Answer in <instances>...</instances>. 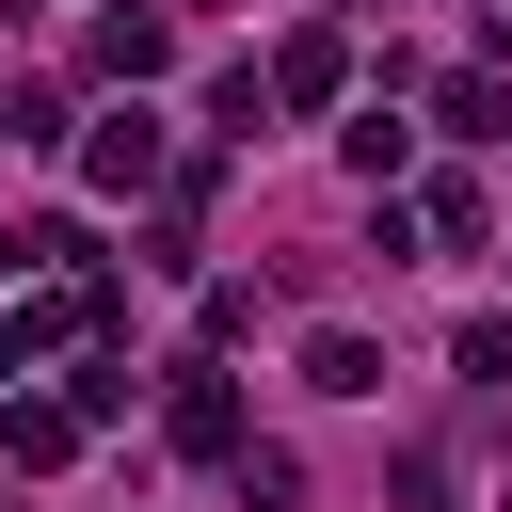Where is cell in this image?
<instances>
[{"label": "cell", "mask_w": 512, "mask_h": 512, "mask_svg": "<svg viewBox=\"0 0 512 512\" xmlns=\"http://www.w3.org/2000/svg\"><path fill=\"white\" fill-rule=\"evenodd\" d=\"M32 352H48V320H16V304H0V400H16V368H32Z\"/></svg>", "instance_id": "12"}, {"label": "cell", "mask_w": 512, "mask_h": 512, "mask_svg": "<svg viewBox=\"0 0 512 512\" xmlns=\"http://www.w3.org/2000/svg\"><path fill=\"white\" fill-rule=\"evenodd\" d=\"M432 128H448V144H496V128H512V80H496V64L432 80Z\"/></svg>", "instance_id": "7"}, {"label": "cell", "mask_w": 512, "mask_h": 512, "mask_svg": "<svg viewBox=\"0 0 512 512\" xmlns=\"http://www.w3.org/2000/svg\"><path fill=\"white\" fill-rule=\"evenodd\" d=\"M336 160H352V176H400V160H416V128H400V112H352V128H336Z\"/></svg>", "instance_id": "9"}, {"label": "cell", "mask_w": 512, "mask_h": 512, "mask_svg": "<svg viewBox=\"0 0 512 512\" xmlns=\"http://www.w3.org/2000/svg\"><path fill=\"white\" fill-rule=\"evenodd\" d=\"M256 96H272V112H336V96H352V32H288Z\"/></svg>", "instance_id": "4"}, {"label": "cell", "mask_w": 512, "mask_h": 512, "mask_svg": "<svg viewBox=\"0 0 512 512\" xmlns=\"http://www.w3.org/2000/svg\"><path fill=\"white\" fill-rule=\"evenodd\" d=\"M384 496H400V512H464V480H448V448H400V464H384Z\"/></svg>", "instance_id": "10"}, {"label": "cell", "mask_w": 512, "mask_h": 512, "mask_svg": "<svg viewBox=\"0 0 512 512\" xmlns=\"http://www.w3.org/2000/svg\"><path fill=\"white\" fill-rule=\"evenodd\" d=\"M400 224H416V240H448V256H480V240H496V208H480V176H432V192H416Z\"/></svg>", "instance_id": "8"}, {"label": "cell", "mask_w": 512, "mask_h": 512, "mask_svg": "<svg viewBox=\"0 0 512 512\" xmlns=\"http://www.w3.org/2000/svg\"><path fill=\"white\" fill-rule=\"evenodd\" d=\"M0 464H32V480L80 464V400H64V384H16V400H0Z\"/></svg>", "instance_id": "5"}, {"label": "cell", "mask_w": 512, "mask_h": 512, "mask_svg": "<svg viewBox=\"0 0 512 512\" xmlns=\"http://www.w3.org/2000/svg\"><path fill=\"white\" fill-rule=\"evenodd\" d=\"M304 400H384V336L320 320V336H304Z\"/></svg>", "instance_id": "6"}, {"label": "cell", "mask_w": 512, "mask_h": 512, "mask_svg": "<svg viewBox=\"0 0 512 512\" xmlns=\"http://www.w3.org/2000/svg\"><path fill=\"white\" fill-rule=\"evenodd\" d=\"M0 272H16V240H0Z\"/></svg>", "instance_id": "13"}, {"label": "cell", "mask_w": 512, "mask_h": 512, "mask_svg": "<svg viewBox=\"0 0 512 512\" xmlns=\"http://www.w3.org/2000/svg\"><path fill=\"white\" fill-rule=\"evenodd\" d=\"M448 368H464V384H496V400H512V320H464V336H448Z\"/></svg>", "instance_id": "11"}, {"label": "cell", "mask_w": 512, "mask_h": 512, "mask_svg": "<svg viewBox=\"0 0 512 512\" xmlns=\"http://www.w3.org/2000/svg\"><path fill=\"white\" fill-rule=\"evenodd\" d=\"M80 64H96V80H128V96H144V80H160V64H176V16H144V0H96V16H80Z\"/></svg>", "instance_id": "2"}, {"label": "cell", "mask_w": 512, "mask_h": 512, "mask_svg": "<svg viewBox=\"0 0 512 512\" xmlns=\"http://www.w3.org/2000/svg\"><path fill=\"white\" fill-rule=\"evenodd\" d=\"M160 432H176L192 464H240V448H256V432H240V384H224V368H176V400H160Z\"/></svg>", "instance_id": "3"}, {"label": "cell", "mask_w": 512, "mask_h": 512, "mask_svg": "<svg viewBox=\"0 0 512 512\" xmlns=\"http://www.w3.org/2000/svg\"><path fill=\"white\" fill-rule=\"evenodd\" d=\"M80 176H96V192H160V176H176V144H160V112H144V96H112V112L80 128Z\"/></svg>", "instance_id": "1"}]
</instances>
